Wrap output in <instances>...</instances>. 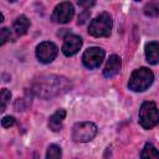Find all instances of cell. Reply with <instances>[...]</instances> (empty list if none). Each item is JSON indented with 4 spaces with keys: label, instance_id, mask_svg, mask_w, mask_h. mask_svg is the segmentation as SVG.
I'll return each mask as SVG.
<instances>
[{
    "label": "cell",
    "instance_id": "cell-1",
    "mask_svg": "<svg viewBox=\"0 0 159 159\" xmlns=\"http://www.w3.org/2000/svg\"><path fill=\"white\" fill-rule=\"evenodd\" d=\"M71 87L70 82L65 77L60 76H45L39 78L34 84V92L42 98H51L61 94Z\"/></svg>",
    "mask_w": 159,
    "mask_h": 159
},
{
    "label": "cell",
    "instance_id": "cell-2",
    "mask_svg": "<svg viewBox=\"0 0 159 159\" xmlns=\"http://www.w3.org/2000/svg\"><path fill=\"white\" fill-rule=\"evenodd\" d=\"M153 81H154L153 72L147 67H140L132 73L128 82V87L134 92H143L150 87Z\"/></svg>",
    "mask_w": 159,
    "mask_h": 159
},
{
    "label": "cell",
    "instance_id": "cell-3",
    "mask_svg": "<svg viewBox=\"0 0 159 159\" xmlns=\"http://www.w3.org/2000/svg\"><path fill=\"white\" fill-rule=\"evenodd\" d=\"M112 25L111 15L108 12H102L91 21L88 32L94 37H108L112 31Z\"/></svg>",
    "mask_w": 159,
    "mask_h": 159
},
{
    "label": "cell",
    "instance_id": "cell-4",
    "mask_svg": "<svg viewBox=\"0 0 159 159\" xmlns=\"http://www.w3.org/2000/svg\"><path fill=\"white\" fill-rule=\"evenodd\" d=\"M159 123V109L154 102H144L139 109V124L144 129H152Z\"/></svg>",
    "mask_w": 159,
    "mask_h": 159
},
{
    "label": "cell",
    "instance_id": "cell-5",
    "mask_svg": "<svg viewBox=\"0 0 159 159\" xmlns=\"http://www.w3.org/2000/svg\"><path fill=\"white\" fill-rule=\"evenodd\" d=\"M97 135V127L92 122H80L72 128V138L77 143L91 142Z\"/></svg>",
    "mask_w": 159,
    "mask_h": 159
},
{
    "label": "cell",
    "instance_id": "cell-6",
    "mask_svg": "<svg viewBox=\"0 0 159 159\" xmlns=\"http://www.w3.org/2000/svg\"><path fill=\"white\" fill-rule=\"evenodd\" d=\"M104 55L106 53H104L103 48H101V47H89L84 51V53L82 56V62L89 70L97 68L103 62Z\"/></svg>",
    "mask_w": 159,
    "mask_h": 159
},
{
    "label": "cell",
    "instance_id": "cell-7",
    "mask_svg": "<svg viewBox=\"0 0 159 159\" xmlns=\"http://www.w3.org/2000/svg\"><path fill=\"white\" fill-rule=\"evenodd\" d=\"M57 46L53 42L43 41L36 47V57L42 63H50L52 62L57 56Z\"/></svg>",
    "mask_w": 159,
    "mask_h": 159
},
{
    "label": "cell",
    "instance_id": "cell-8",
    "mask_svg": "<svg viewBox=\"0 0 159 159\" xmlns=\"http://www.w3.org/2000/svg\"><path fill=\"white\" fill-rule=\"evenodd\" d=\"M73 15H75L73 5L68 1H63L55 7L52 14V20L57 24H67L71 21Z\"/></svg>",
    "mask_w": 159,
    "mask_h": 159
},
{
    "label": "cell",
    "instance_id": "cell-9",
    "mask_svg": "<svg viewBox=\"0 0 159 159\" xmlns=\"http://www.w3.org/2000/svg\"><path fill=\"white\" fill-rule=\"evenodd\" d=\"M82 39L78 35L75 34H67L63 39V45H62V52L66 56H73L76 55L80 48L82 47Z\"/></svg>",
    "mask_w": 159,
    "mask_h": 159
},
{
    "label": "cell",
    "instance_id": "cell-10",
    "mask_svg": "<svg viewBox=\"0 0 159 159\" xmlns=\"http://www.w3.org/2000/svg\"><path fill=\"white\" fill-rule=\"evenodd\" d=\"M120 67H122V62H120L119 56L112 55L108 58V61H107V63H106V66L103 68V76L107 77V78H111V77L116 76L119 72Z\"/></svg>",
    "mask_w": 159,
    "mask_h": 159
},
{
    "label": "cell",
    "instance_id": "cell-11",
    "mask_svg": "<svg viewBox=\"0 0 159 159\" xmlns=\"http://www.w3.org/2000/svg\"><path fill=\"white\" fill-rule=\"evenodd\" d=\"M66 117V111L65 109H57L50 118H48V128L53 132H58L62 129L63 120Z\"/></svg>",
    "mask_w": 159,
    "mask_h": 159
},
{
    "label": "cell",
    "instance_id": "cell-12",
    "mask_svg": "<svg viewBox=\"0 0 159 159\" xmlns=\"http://www.w3.org/2000/svg\"><path fill=\"white\" fill-rule=\"evenodd\" d=\"M145 58L150 65L159 63V43L155 41L148 42L145 45Z\"/></svg>",
    "mask_w": 159,
    "mask_h": 159
},
{
    "label": "cell",
    "instance_id": "cell-13",
    "mask_svg": "<svg viewBox=\"0 0 159 159\" xmlns=\"http://www.w3.org/2000/svg\"><path fill=\"white\" fill-rule=\"evenodd\" d=\"M29 26H30V21L25 15L17 16L12 22V30L17 36H21V35L26 34L27 30H29Z\"/></svg>",
    "mask_w": 159,
    "mask_h": 159
},
{
    "label": "cell",
    "instance_id": "cell-14",
    "mask_svg": "<svg viewBox=\"0 0 159 159\" xmlns=\"http://www.w3.org/2000/svg\"><path fill=\"white\" fill-rule=\"evenodd\" d=\"M140 158L142 159H159V150L152 143H147L142 150Z\"/></svg>",
    "mask_w": 159,
    "mask_h": 159
},
{
    "label": "cell",
    "instance_id": "cell-15",
    "mask_svg": "<svg viewBox=\"0 0 159 159\" xmlns=\"http://www.w3.org/2000/svg\"><path fill=\"white\" fill-rule=\"evenodd\" d=\"M62 158V150L58 145L56 144H51L47 148L46 152V158L45 159H61Z\"/></svg>",
    "mask_w": 159,
    "mask_h": 159
},
{
    "label": "cell",
    "instance_id": "cell-16",
    "mask_svg": "<svg viewBox=\"0 0 159 159\" xmlns=\"http://www.w3.org/2000/svg\"><path fill=\"white\" fill-rule=\"evenodd\" d=\"M0 101H1V107H0V111L1 112H4L5 111V108H6V106H7V103L10 102V98H11V93H10V91L9 89H6V88H2L1 89V94H0Z\"/></svg>",
    "mask_w": 159,
    "mask_h": 159
},
{
    "label": "cell",
    "instance_id": "cell-17",
    "mask_svg": "<svg viewBox=\"0 0 159 159\" xmlns=\"http://www.w3.org/2000/svg\"><path fill=\"white\" fill-rule=\"evenodd\" d=\"M144 14L148 16H158L159 15V5L154 2H149L144 7Z\"/></svg>",
    "mask_w": 159,
    "mask_h": 159
},
{
    "label": "cell",
    "instance_id": "cell-18",
    "mask_svg": "<svg viewBox=\"0 0 159 159\" xmlns=\"http://www.w3.org/2000/svg\"><path fill=\"white\" fill-rule=\"evenodd\" d=\"M10 37V31L6 27H2L0 30V45H4Z\"/></svg>",
    "mask_w": 159,
    "mask_h": 159
},
{
    "label": "cell",
    "instance_id": "cell-19",
    "mask_svg": "<svg viewBox=\"0 0 159 159\" xmlns=\"http://www.w3.org/2000/svg\"><path fill=\"white\" fill-rule=\"evenodd\" d=\"M14 123H15V118L11 117V116H6V117H4V118L1 119V125H2L4 128L11 127V125H14Z\"/></svg>",
    "mask_w": 159,
    "mask_h": 159
},
{
    "label": "cell",
    "instance_id": "cell-20",
    "mask_svg": "<svg viewBox=\"0 0 159 159\" xmlns=\"http://www.w3.org/2000/svg\"><path fill=\"white\" fill-rule=\"evenodd\" d=\"M89 15V12H88V10H84V12L82 14V15H80L78 16V24H83L84 21H86V19H87V16Z\"/></svg>",
    "mask_w": 159,
    "mask_h": 159
},
{
    "label": "cell",
    "instance_id": "cell-21",
    "mask_svg": "<svg viewBox=\"0 0 159 159\" xmlns=\"http://www.w3.org/2000/svg\"><path fill=\"white\" fill-rule=\"evenodd\" d=\"M94 2L93 1H86V2H83V1H78V5L80 6H84V7H89V6H92Z\"/></svg>",
    "mask_w": 159,
    "mask_h": 159
}]
</instances>
